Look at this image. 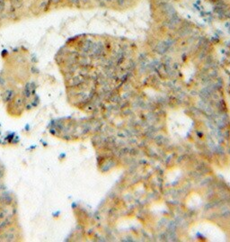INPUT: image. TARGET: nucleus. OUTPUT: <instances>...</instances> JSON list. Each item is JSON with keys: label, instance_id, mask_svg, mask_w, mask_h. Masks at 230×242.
I'll list each match as a JSON object with an SVG mask.
<instances>
[{"label": "nucleus", "instance_id": "nucleus-1", "mask_svg": "<svg viewBox=\"0 0 230 242\" xmlns=\"http://www.w3.org/2000/svg\"><path fill=\"white\" fill-rule=\"evenodd\" d=\"M16 1H17V2H20V1H21V0H16Z\"/></svg>", "mask_w": 230, "mask_h": 242}]
</instances>
